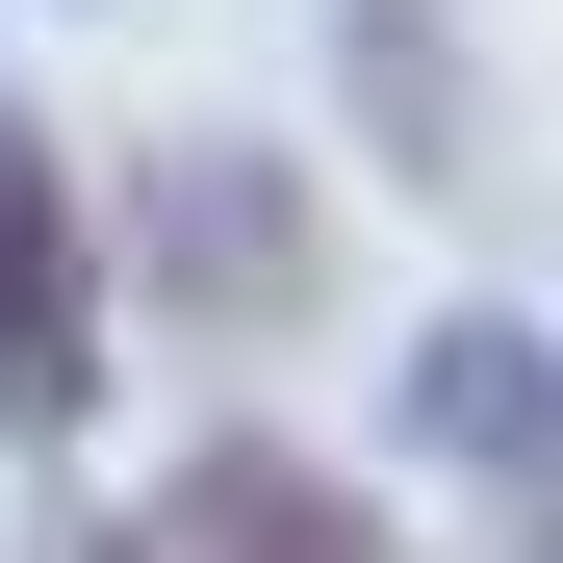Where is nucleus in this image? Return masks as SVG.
<instances>
[{
    "mask_svg": "<svg viewBox=\"0 0 563 563\" xmlns=\"http://www.w3.org/2000/svg\"><path fill=\"white\" fill-rule=\"evenodd\" d=\"M103 410V179L52 129H0V435Z\"/></svg>",
    "mask_w": 563,
    "mask_h": 563,
    "instance_id": "obj_1",
    "label": "nucleus"
},
{
    "mask_svg": "<svg viewBox=\"0 0 563 563\" xmlns=\"http://www.w3.org/2000/svg\"><path fill=\"white\" fill-rule=\"evenodd\" d=\"M129 231H154V282H179V308H308V179H282V154H154L129 179Z\"/></svg>",
    "mask_w": 563,
    "mask_h": 563,
    "instance_id": "obj_2",
    "label": "nucleus"
},
{
    "mask_svg": "<svg viewBox=\"0 0 563 563\" xmlns=\"http://www.w3.org/2000/svg\"><path fill=\"white\" fill-rule=\"evenodd\" d=\"M154 563H385V512H358L333 461H282V435H231V461H179V512H154Z\"/></svg>",
    "mask_w": 563,
    "mask_h": 563,
    "instance_id": "obj_3",
    "label": "nucleus"
},
{
    "mask_svg": "<svg viewBox=\"0 0 563 563\" xmlns=\"http://www.w3.org/2000/svg\"><path fill=\"white\" fill-rule=\"evenodd\" d=\"M52 563H154V538H52Z\"/></svg>",
    "mask_w": 563,
    "mask_h": 563,
    "instance_id": "obj_4",
    "label": "nucleus"
},
{
    "mask_svg": "<svg viewBox=\"0 0 563 563\" xmlns=\"http://www.w3.org/2000/svg\"><path fill=\"white\" fill-rule=\"evenodd\" d=\"M512 563H563V512H512Z\"/></svg>",
    "mask_w": 563,
    "mask_h": 563,
    "instance_id": "obj_5",
    "label": "nucleus"
}]
</instances>
